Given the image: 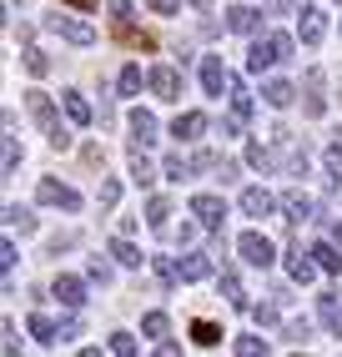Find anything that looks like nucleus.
Instances as JSON below:
<instances>
[{"instance_id": "1", "label": "nucleus", "mask_w": 342, "mask_h": 357, "mask_svg": "<svg viewBox=\"0 0 342 357\" xmlns=\"http://www.w3.org/2000/svg\"><path fill=\"white\" fill-rule=\"evenodd\" d=\"M292 56V36H257L252 51H247V70L252 76H262V70H272L277 61Z\"/></svg>"}, {"instance_id": "2", "label": "nucleus", "mask_w": 342, "mask_h": 357, "mask_svg": "<svg viewBox=\"0 0 342 357\" xmlns=\"http://www.w3.org/2000/svg\"><path fill=\"white\" fill-rule=\"evenodd\" d=\"M111 31H116V40L126 45V51H156V36H146V31L131 26V6H126V0L111 6Z\"/></svg>"}, {"instance_id": "3", "label": "nucleus", "mask_w": 342, "mask_h": 357, "mask_svg": "<svg viewBox=\"0 0 342 357\" xmlns=\"http://www.w3.org/2000/svg\"><path fill=\"white\" fill-rule=\"evenodd\" d=\"M26 106H31V116L45 126V136H51V146L56 151H66L70 146V136L61 131V116H56V106H51V96H45V91H26Z\"/></svg>"}, {"instance_id": "4", "label": "nucleus", "mask_w": 342, "mask_h": 357, "mask_svg": "<svg viewBox=\"0 0 342 357\" xmlns=\"http://www.w3.org/2000/svg\"><path fill=\"white\" fill-rule=\"evenodd\" d=\"M237 252H241V261H247V267H262V272L277 261V247L267 242L262 231H241V236H237Z\"/></svg>"}, {"instance_id": "5", "label": "nucleus", "mask_w": 342, "mask_h": 357, "mask_svg": "<svg viewBox=\"0 0 342 357\" xmlns=\"http://www.w3.org/2000/svg\"><path fill=\"white\" fill-rule=\"evenodd\" d=\"M36 197H40L45 206H61V211H81V197L70 192L66 181H56V176H40V186H36Z\"/></svg>"}, {"instance_id": "6", "label": "nucleus", "mask_w": 342, "mask_h": 357, "mask_svg": "<svg viewBox=\"0 0 342 357\" xmlns=\"http://www.w3.org/2000/svg\"><path fill=\"white\" fill-rule=\"evenodd\" d=\"M45 31H56V36L70 40V45H91V40H96V31L86 26V20H76V15H51V20H45Z\"/></svg>"}, {"instance_id": "7", "label": "nucleus", "mask_w": 342, "mask_h": 357, "mask_svg": "<svg viewBox=\"0 0 342 357\" xmlns=\"http://www.w3.org/2000/svg\"><path fill=\"white\" fill-rule=\"evenodd\" d=\"M191 217H197L202 227H222L227 202H222V197H211V192H202V197H191Z\"/></svg>"}, {"instance_id": "8", "label": "nucleus", "mask_w": 342, "mask_h": 357, "mask_svg": "<svg viewBox=\"0 0 342 357\" xmlns=\"http://www.w3.org/2000/svg\"><path fill=\"white\" fill-rule=\"evenodd\" d=\"M202 86H207V96H222V91H232V76H227L222 56H202Z\"/></svg>"}, {"instance_id": "9", "label": "nucleus", "mask_w": 342, "mask_h": 357, "mask_svg": "<svg viewBox=\"0 0 342 357\" xmlns=\"http://www.w3.org/2000/svg\"><path fill=\"white\" fill-rule=\"evenodd\" d=\"M51 292H56V302H61V307H70V312H76V307L86 302V282H81V277H66V272H61V277L51 282Z\"/></svg>"}, {"instance_id": "10", "label": "nucleus", "mask_w": 342, "mask_h": 357, "mask_svg": "<svg viewBox=\"0 0 342 357\" xmlns=\"http://www.w3.org/2000/svg\"><path fill=\"white\" fill-rule=\"evenodd\" d=\"M146 86H151L161 101H177V96H181V76H177L171 66H156L151 76H146Z\"/></svg>"}, {"instance_id": "11", "label": "nucleus", "mask_w": 342, "mask_h": 357, "mask_svg": "<svg viewBox=\"0 0 342 357\" xmlns=\"http://www.w3.org/2000/svg\"><path fill=\"white\" fill-rule=\"evenodd\" d=\"M297 36H302V45H317V40L327 36V15L317 10V6H307V10H302V20H297Z\"/></svg>"}, {"instance_id": "12", "label": "nucleus", "mask_w": 342, "mask_h": 357, "mask_svg": "<svg viewBox=\"0 0 342 357\" xmlns=\"http://www.w3.org/2000/svg\"><path fill=\"white\" fill-rule=\"evenodd\" d=\"M272 206H277V197L267 192V186H247V192H241V211H247V217H272Z\"/></svg>"}, {"instance_id": "13", "label": "nucleus", "mask_w": 342, "mask_h": 357, "mask_svg": "<svg viewBox=\"0 0 342 357\" xmlns=\"http://www.w3.org/2000/svg\"><path fill=\"white\" fill-rule=\"evenodd\" d=\"M202 131H207V111H181L177 121H171V136L177 141H197Z\"/></svg>"}, {"instance_id": "14", "label": "nucleus", "mask_w": 342, "mask_h": 357, "mask_svg": "<svg viewBox=\"0 0 342 357\" xmlns=\"http://www.w3.org/2000/svg\"><path fill=\"white\" fill-rule=\"evenodd\" d=\"M131 141H136L141 151H146V146L156 141V116H151V111H141V106L131 111Z\"/></svg>"}, {"instance_id": "15", "label": "nucleus", "mask_w": 342, "mask_h": 357, "mask_svg": "<svg viewBox=\"0 0 342 357\" xmlns=\"http://www.w3.org/2000/svg\"><path fill=\"white\" fill-rule=\"evenodd\" d=\"M227 26H232L237 36H252V31L262 26V10H252V6H232V10H227Z\"/></svg>"}, {"instance_id": "16", "label": "nucleus", "mask_w": 342, "mask_h": 357, "mask_svg": "<svg viewBox=\"0 0 342 357\" xmlns=\"http://www.w3.org/2000/svg\"><path fill=\"white\" fill-rule=\"evenodd\" d=\"M287 277L307 287V282L317 277V257H312V252H292V257H287Z\"/></svg>"}, {"instance_id": "17", "label": "nucleus", "mask_w": 342, "mask_h": 357, "mask_svg": "<svg viewBox=\"0 0 342 357\" xmlns=\"http://www.w3.org/2000/svg\"><path fill=\"white\" fill-rule=\"evenodd\" d=\"M202 277H211V257L207 252H186L181 257V282H202Z\"/></svg>"}, {"instance_id": "18", "label": "nucleus", "mask_w": 342, "mask_h": 357, "mask_svg": "<svg viewBox=\"0 0 342 357\" xmlns=\"http://www.w3.org/2000/svg\"><path fill=\"white\" fill-rule=\"evenodd\" d=\"M317 312H322V322H327L332 337H342V307H337V292H322V297H317Z\"/></svg>"}, {"instance_id": "19", "label": "nucleus", "mask_w": 342, "mask_h": 357, "mask_svg": "<svg viewBox=\"0 0 342 357\" xmlns=\"http://www.w3.org/2000/svg\"><path fill=\"white\" fill-rule=\"evenodd\" d=\"M61 106H66V116H70V126H91V106H86L81 91H66Z\"/></svg>"}, {"instance_id": "20", "label": "nucleus", "mask_w": 342, "mask_h": 357, "mask_svg": "<svg viewBox=\"0 0 342 357\" xmlns=\"http://www.w3.org/2000/svg\"><path fill=\"white\" fill-rule=\"evenodd\" d=\"M292 96H297V91H292L287 81H267V86H262V101L272 106V111H287V106H292Z\"/></svg>"}, {"instance_id": "21", "label": "nucleus", "mask_w": 342, "mask_h": 357, "mask_svg": "<svg viewBox=\"0 0 342 357\" xmlns=\"http://www.w3.org/2000/svg\"><path fill=\"white\" fill-rule=\"evenodd\" d=\"M282 211H287V222H312V197L287 192V197H282Z\"/></svg>"}, {"instance_id": "22", "label": "nucleus", "mask_w": 342, "mask_h": 357, "mask_svg": "<svg viewBox=\"0 0 342 357\" xmlns=\"http://www.w3.org/2000/svg\"><path fill=\"white\" fill-rule=\"evenodd\" d=\"M312 257H317V267H322V272H332V277L342 272V247H337V242H317Z\"/></svg>"}, {"instance_id": "23", "label": "nucleus", "mask_w": 342, "mask_h": 357, "mask_svg": "<svg viewBox=\"0 0 342 357\" xmlns=\"http://www.w3.org/2000/svg\"><path fill=\"white\" fill-rule=\"evenodd\" d=\"M222 337H227V332L216 327V322H207V317H197V322H191V342H197V347H216Z\"/></svg>"}, {"instance_id": "24", "label": "nucleus", "mask_w": 342, "mask_h": 357, "mask_svg": "<svg viewBox=\"0 0 342 357\" xmlns=\"http://www.w3.org/2000/svg\"><path fill=\"white\" fill-rule=\"evenodd\" d=\"M222 297L232 302V307H241V312H252V302H247V287L232 277V272H222Z\"/></svg>"}, {"instance_id": "25", "label": "nucleus", "mask_w": 342, "mask_h": 357, "mask_svg": "<svg viewBox=\"0 0 342 357\" xmlns=\"http://www.w3.org/2000/svg\"><path fill=\"white\" fill-rule=\"evenodd\" d=\"M31 337H36V342H45V347H51V342L61 337V327H56L51 317H45V312H36V317H31Z\"/></svg>"}, {"instance_id": "26", "label": "nucleus", "mask_w": 342, "mask_h": 357, "mask_svg": "<svg viewBox=\"0 0 342 357\" xmlns=\"http://www.w3.org/2000/svg\"><path fill=\"white\" fill-rule=\"evenodd\" d=\"M131 181H136V186H151V181H156V172H151V161L141 156V146L131 151Z\"/></svg>"}, {"instance_id": "27", "label": "nucleus", "mask_w": 342, "mask_h": 357, "mask_svg": "<svg viewBox=\"0 0 342 357\" xmlns=\"http://www.w3.org/2000/svg\"><path fill=\"white\" fill-rule=\"evenodd\" d=\"M146 222L161 231V227L171 222V202H166V197H151V202H146Z\"/></svg>"}, {"instance_id": "28", "label": "nucleus", "mask_w": 342, "mask_h": 357, "mask_svg": "<svg viewBox=\"0 0 342 357\" xmlns=\"http://www.w3.org/2000/svg\"><path fill=\"white\" fill-rule=\"evenodd\" d=\"M111 257L121 261V267H141V252L126 242V236H116V242H111Z\"/></svg>"}, {"instance_id": "29", "label": "nucleus", "mask_w": 342, "mask_h": 357, "mask_svg": "<svg viewBox=\"0 0 342 357\" xmlns=\"http://www.w3.org/2000/svg\"><path fill=\"white\" fill-rule=\"evenodd\" d=\"M6 222H10V231H36V217H31L26 206H15V202L6 206Z\"/></svg>"}, {"instance_id": "30", "label": "nucleus", "mask_w": 342, "mask_h": 357, "mask_svg": "<svg viewBox=\"0 0 342 357\" xmlns=\"http://www.w3.org/2000/svg\"><path fill=\"white\" fill-rule=\"evenodd\" d=\"M141 332H146V337H166V332H171V317H166V312H146V317H141Z\"/></svg>"}, {"instance_id": "31", "label": "nucleus", "mask_w": 342, "mask_h": 357, "mask_svg": "<svg viewBox=\"0 0 342 357\" xmlns=\"http://www.w3.org/2000/svg\"><path fill=\"white\" fill-rule=\"evenodd\" d=\"M151 261H156V277L166 282V287H177V282H181V267H177L171 257H151Z\"/></svg>"}, {"instance_id": "32", "label": "nucleus", "mask_w": 342, "mask_h": 357, "mask_svg": "<svg viewBox=\"0 0 342 357\" xmlns=\"http://www.w3.org/2000/svg\"><path fill=\"white\" fill-rule=\"evenodd\" d=\"M191 172H197V161H186V156H171V161H166V176H171V181H186Z\"/></svg>"}, {"instance_id": "33", "label": "nucleus", "mask_w": 342, "mask_h": 357, "mask_svg": "<svg viewBox=\"0 0 342 357\" xmlns=\"http://www.w3.org/2000/svg\"><path fill=\"white\" fill-rule=\"evenodd\" d=\"M317 86H322V76H307V116H322V96H317Z\"/></svg>"}, {"instance_id": "34", "label": "nucleus", "mask_w": 342, "mask_h": 357, "mask_svg": "<svg viewBox=\"0 0 342 357\" xmlns=\"http://www.w3.org/2000/svg\"><path fill=\"white\" fill-rule=\"evenodd\" d=\"M111 352L116 357H141L136 352V337H126V332H111Z\"/></svg>"}, {"instance_id": "35", "label": "nucleus", "mask_w": 342, "mask_h": 357, "mask_svg": "<svg viewBox=\"0 0 342 357\" xmlns=\"http://www.w3.org/2000/svg\"><path fill=\"white\" fill-rule=\"evenodd\" d=\"M26 70H31V76H45V70H51V56L31 45V51H26Z\"/></svg>"}, {"instance_id": "36", "label": "nucleus", "mask_w": 342, "mask_h": 357, "mask_svg": "<svg viewBox=\"0 0 342 357\" xmlns=\"http://www.w3.org/2000/svg\"><path fill=\"white\" fill-rule=\"evenodd\" d=\"M0 166H6V176H15V166H20V141L6 136V156H0Z\"/></svg>"}, {"instance_id": "37", "label": "nucleus", "mask_w": 342, "mask_h": 357, "mask_svg": "<svg viewBox=\"0 0 342 357\" xmlns=\"http://www.w3.org/2000/svg\"><path fill=\"white\" fill-rule=\"evenodd\" d=\"M247 166H257V172H267V166H272V151H267L262 141H252V146H247Z\"/></svg>"}, {"instance_id": "38", "label": "nucleus", "mask_w": 342, "mask_h": 357, "mask_svg": "<svg viewBox=\"0 0 342 357\" xmlns=\"http://www.w3.org/2000/svg\"><path fill=\"white\" fill-rule=\"evenodd\" d=\"M141 91V66H126L121 70V96H136Z\"/></svg>"}, {"instance_id": "39", "label": "nucleus", "mask_w": 342, "mask_h": 357, "mask_svg": "<svg viewBox=\"0 0 342 357\" xmlns=\"http://www.w3.org/2000/svg\"><path fill=\"white\" fill-rule=\"evenodd\" d=\"M237 357H267V342L262 337H237Z\"/></svg>"}, {"instance_id": "40", "label": "nucleus", "mask_w": 342, "mask_h": 357, "mask_svg": "<svg viewBox=\"0 0 342 357\" xmlns=\"http://www.w3.org/2000/svg\"><path fill=\"white\" fill-rule=\"evenodd\" d=\"M252 322H257V327H272V322H277V307H272V302L252 307Z\"/></svg>"}, {"instance_id": "41", "label": "nucleus", "mask_w": 342, "mask_h": 357, "mask_svg": "<svg viewBox=\"0 0 342 357\" xmlns=\"http://www.w3.org/2000/svg\"><path fill=\"white\" fill-rule=\"evenodd\" d=\"M327 172L342 181V141H332V146H327Z\"/></svg>"}, {"instance_id": "42", "label": "nucleus", "mask_w": 342, "mask_h": 357, "mask_svg": "<svg viewBox=\"0 0 342 357\" xmlns=\"http://www.w3.org/2000/svg\"><path fill=\"white\" fill-rule=\"evenodd\" d=\"M287 337L292 342H307L312 337V322H287Z\"/></svg>"}, {"instance_id": "43", "label": "nucleus", "mask_w": 342, "mask_h": 357, "mask_svg": "<svg viewBox=\"0 0 342 357\" xmlns=\"http://www.w3.org/2000/svg\"><path fill=\"white\" fill-rule=\"evenodd\" d=\"M116 202H121V181H106L101 186V206H116Z\"/></svg>"}, {"instance_id": "44", "label": "nucleus", "mask_w": 342, "mask_h": 357, "mask_svg": "<svg viewBox=\"0 0 342 357\" xmlns=\"http://www.w3.org/2000/svg\"><path fill=\"white\" fill-rule=\"evenodd\" d=\"M0 332H6V357H20V347H15V322L6 317V327H0Z\"/></svg>"}, {"instance_id": "45", "label": "nucleus", "mask_w": 342, "mask_h": 357, "mask_svg": "<svg viewBox=\"0 0 342 357\" xmlns=\"http://www.w3.org/2000/svg\"><path fill=\"white\" fill-rule=\"evenodd\" d=\"M91 282H101V287H106V282H111V267H106V261H101V257H96V261H91Z\"/></svg>"}, {"instance_id": "46", "label": "nucleus", "mask_w": 342, "mask_h": 357, "mask_svg": "<svg viewBox=\"0 0 342 357\" xmlns=\"http://www.w3.org/2000/svg\"><path fill=\"white\" fill-rule=\"evenodd\" d=\"M146 6H151L156 15H177V0H146Z\"/></svg>"}, {"instance_id": "47", "label": "nucleus", "mask_w": 342, "mask_h": 357, "mask_svg": "<svg viewBox=\"0 0 342 357\" xmlns=\"http://www.w3.org/2000/svg\"><path fill=\"white\" fill-rule=\"evenodd\" d=\"M0 267H6V272L15 267V242H6V247H0Z\"/></svg>"}, {"instance_id": "48", "label": "nucleus", "mask_w": 342, "mask_h": 357, "mask_svg": "<svg viewBox=\"0 0 342 357\" xmlns=\"http://www.w3.org/2000/svg\"><path fill=\"white\" fill-rule=\"evenodd\" d=\"M156 357H181V347H177V342H161V347H156Z\"/></svg>"}, {"instance_id": "49", "label": "nucleus", "mask_w": 342, "mask_h": 357, "mask_svg": "<svg viewBox=\"0 0 342 357\" xmlns=\"http://www.w3.org/2000/svg\"><path fill=\"white\" fill-rule=\"evenodd\" d=\"M61 6H76V10H96V0H61Z\"/></svg>"}, {"instance_id": "50", "label": "nucleus", "mask_w": 342, "mask_h": 357, "mask_svg": "<svg viewBox=\"0 0 342 357\" xmlns=\"http://www.w3.org/2000/svg\"><path fill=\"white\" fill-rule=\"evenodd\" d=\"M332 242H337V247H342V222H337V227H332Z\"/></svg>"}, {"instance_id": "51", "label": "nucleus", "mask_w": 342, "mask_h": 357, "mask_svg": "<svg viewBox=\"0 0 342 357\" xmlns=\"http://www.w3.org/2000/svg\"><path fill=\"white\" fill-rule=\"evenodd\" d=\"M81 357H101V352H96V347H81Z\"/></svg>"}, {"instance_id": "52", "label": "nucleus", "mask_w": 342, "mask_h": 357, "mask_svg": "<svg viewBox=\"0 0 342 357\" xmlns=\"http://www.w3.org/2000/svg\"><path fill=\"white\" fill-rule=\"evenodd\" d=\"M191 6H211V0H191Z\"/></svg>"}]
</instances>
